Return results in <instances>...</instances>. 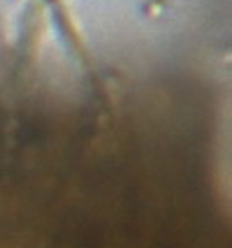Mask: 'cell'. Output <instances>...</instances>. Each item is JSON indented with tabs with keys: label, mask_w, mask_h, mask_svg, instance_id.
Instances as JSON below:
<instances>
[]
</instances>
